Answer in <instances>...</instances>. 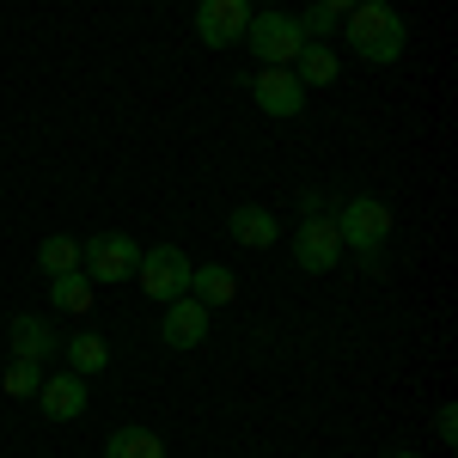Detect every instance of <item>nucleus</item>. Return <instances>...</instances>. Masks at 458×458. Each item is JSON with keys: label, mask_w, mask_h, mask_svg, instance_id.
Returning <instances> with one entry per match:
<instances>
[{"label": "nucleus", "mask_w": 458, "mask_h": 458, "mask_svg": "<svg viewBox=\"0 0 458 458\" xmlns=\"http://www.w3.org/2000/svg\"><path fill=\"white\" fill-rule=\"evenodd\" d=\"M403 43H410V25L391 13V0H360L349 13V49L360 62H373V68H386L403 55Z\"/></svg>", "instance_id": "1"}, {"label": "nucleus", "mask_w": 458, "mask_h": 458, "mask_svg": "<svg viewBox=\"0 0 458 458\" xmlns=\"http://www.w3.org/2000/svg\"><path fill=\"white\" fill-rule=\"evenodd\" d=\"M159 336H165V349H196L202 336H208V306L202 300H172L165 306V324H159Z\"/></svg>", "instance_id": "10"}, {"label": "nucleus", "mask_w": 458, "mask_h": 458, "mask_svg": "<svg viewBox=\"0 0 458 458\" xmlns=\"http://www.w3.org/2000/svg\"><path fill=\"white\" fill-rule=\"evenodd\" d=\"M239 293V276L233 269H220V263H208V269H196L190 276V300H202V306H226Z\"/></svg>", "instance_id": "16"}, {"label": "nucleus", "mask_w": 458, "mask_h": 458, "mask_svg": "<svg viewBox=\"0 0 458 458\" xmlns=\"http://www.w3.org/2000/svg\"><path fill=\"white\" fill-rule=\"evenodd\" d=\"M386 458H422V453H410V446H391V453Z\"/></svg>", "instance_id": "23"}, {"label": "nucleus", "mask_w": 458, "mask_h": 458, "mask_svg": "<svg viewBox=\"0 0 458 458\" xmlns=\"http://www.w3.org/2000/svg\"><path fill=\"white\" fill-rule=\"evenodd\" d=\"M62 349H68V373H80V379H92V373L110 367V343L98 336V330H80V336H68Z\"/></svg>", "instance_id": "13"}, {"label": "nucleus", "mask_w": 458, "mask_h": 458, "mask_svg": "<svg viewBox=\"0 0 458 458\" xmlns=\"http://www.w3.org/2000/svg\"><path fill=\"white\" fill-rule=\"evenodd\" d=\"M293 80H300L306 92H312V86H330V80H336V55H330L324 43H306V49L293 55Z\"/></svg>", "instance_id": "17"}, {"label": "nucleus", "mask_w": 458, "mask_h": 458, "mask_svg": "<svg viewBox=\"0 0 458 458\" xmlns=\"http://www.w3.org/2000/svg\"><path fill=\"white\" fill-rule=\"evenodd\" d=\"M293 263H300L306 276H330V269L343 263V233H336L330 214H306V220H300V233H293Z\"/></svg>", "instance_id": "6"}, {"label": "nucleus", "mask_w": 458, "mask_h": 458, "mask_svg": "<svg viewBox=\"0 0 458 458\" xmlns=\"http://www.w3.org/2000/svg\"><path fill=\"white\" fill-rule=\"evenodd\" d=\"M250 98L263 116H300L306 110V86L293 80V68H263L250 80Z\"/></svg>", "instance_id": "8"}, {"label": "nucleus", "mask_w": 458, "mask_h": 458, "mask_svg": "<svg viewBox=\"0 0 458 458\" xmlns=\"http://www.w3.org/2000/svg\"><path fill=\"white\" fill-rule=\"evenodd\" d=\"M336 233H343V250H360L367 263L379 257V245L391 239V208L379 196H354L349 208L336 214Z\"/></svg>", "instance_id": "4"}, {"label": "nucleus", "mask_w": 458, "mask_h": 458, "mask_svg": "<svg viewBox=\"0 0 458 458\" xmlns=\"http://www.w3.org/2000/svg\"><path fill=\"white\" fill-rule=\"evenodd\" d=\"M318 6H330V13H336V19H343V13H354V6H360V0H318Z\"/></svg>", "instance_id": "22"}, {"label": "nucleus", "mask_w": 458, "mask_h": 458, "mask_svg": "<svg viewBox=\"0 0 458 458\" xmlns=\"http://www.w3.org/2000/svg\"><path fill=\"white\" fill-rule=\"evenodd\" d=\"M37 269H43V276H68V269H80V239H68V233L43 239V245H37Z\"/></svg>", "instance_id": "18"}, {"label": "nucleus", "mask_w": 458, "mask_h": 458, "mask_svg": "<svg viewBox=\"0 0 458 458\" xmlns=\"http://www.w3.org/2000/svg\"><path fill=\"white\" fill-rule=\"evenodd\" d=\"M49 306L68 318H86L92 312V282H86V269H68V276H49Z\"/></svg>", "instance_id": "14"}, {"label": "nucleus", "mask_w": 458, "mask_h": 458, "mask_svg": "<svg viewBox=\"0 0 458 458\" xmlns=\"http://www.w3.org/2000/svg\"><path fill=\"white\" fill-rule=\"evenodd\" d=\"M135 263H141V245H135L129 233H92V239L80 245V269H86V282H129Z\"/></svg>", "instance_id": "5"}, {"label": "nucleus", "mask_w": 458, "mask_h": 458, "mask_svg": "<svg viewBox=\"0 0 458 458\" xmlns=\"http://www.w3.org/2000/svg\"><path fill=\"white\" fill-rule=\"evenodd\" d=\"M336 25H343V19H336V13H330V6H306V13H300V31H306V43H324V37L336 31Z\"/></svg>", "instance_id": "20"}, {"label": "nucleus", "mask_w": 458, "mask_h": 458, "mask_svg": "<svg viewBox=\"0 0 458 458\" xmlns=\"http://www.w3.org/2000/svg\"><path fill=\"white\" fill-rule=\"evenodd\" d=\"M226 233H233L245 250H269L276 245V214L257 208V202H239V208L226 214Z\"/></svg>", "instance_id": "12"}, {"label": "nucleus", "mask_w": 458, "mask_h": 458, "mask_svg": "<svg viewBox=\"0 0 458 458\" xmlns=\"http://www.w3.org/2000/svg\"><path fill=\"white\" fill-rule=\"evenodd\" d=\"M6 330H13V360H37V367H43L49 354L62 349V336L49 330V318H31V312H19L13 324H6Z\"/></svg>", "instance_id": "11"}, {"label": "nucleus", "mask_w": 458, "mask_h": 458, "mask_svg": "<svg viewBox=\"0 0 458 458\" xmlns=\"http://www.w3.org/2000/svg\"><path fill=\"white\" fill-rule=\"evenodd\" d=\"M37 403H43L49 422H80L86 403H92V391H86L80 373H62V379H43V386H37Z\"/></svg>", "instance_id": "9"}, {"label": "nucleus", "mask_w": 458, "mask_h": 458, "mask_svg": "<svg viewBox=\"0 0 458 458\" xmlns=\"http://www.w3.org/2000/svg\"><path fill=\"white\" fill-rule=\"evenodd\" d=\"M105 458H165V440L153 428H116L105 440Z\"/></svg>", "instance_id": "15"}, {"label": "nucleus", "mask_w": 458, "mask_h": 458, "mask_svg": "<svg viewBox=\"0 0 458 458\" xmlns=\"http://www.w3.org/2000/svg\"><path fill=\"white\" fill-rule=\"evenodd\" d=\"M245 25H250V0H196V37H202V49L245 43Z\"/></svg>", "instance_id": "7"}, {"label": "nucleus", "mask_w": 458, "mask_h": 458, "mask_svg": "<svg viewBox=\"0 0 458 458\" xmlns=\"http://www.w3.org/2000/svg\"><path fill=\"white\" fill-rule=\"evenodd\" d=\"M190 276H196V263H190L177 245H153V250H141V263H135L141 293H147V300H159V306L183 300V293H190Z\"/></svg>", "instance_id": "3"}, {"label": "nucleus", "mask_w": 458, "mask_h": 458, "mask_svg": "<svg viewBox=\"0 0 458 458\" xmlns=\"http://www.w3.org/2000/svg\"><path fill=\"white\" fill-rule=\"evenodd\" d=\"M434 434H440V446H453V440H458V410H453V403H440V416H434Z\"/></svg>", "instance_id": "21"}, {"label": "nucleus", "mask_w": 458, "mask_h": 458, "mask_svg": "<svg viewBox=\"0 0 458 458\" xmlns=\"http://www.w3.org/2000/svg\"><path fill=\"white\" fill-rule=\"evenodd\" d=\"M245 49L263 62V68H293V55L306 49V31H300V19L293 13H250L245 25Z\"/></svg>", "instance_id": "2"}, {"label": "nucleus", "mask_w": 458, "mask_h": 458, "mask_svg": "<svg viewBox=\"0 0 458 458\" xmlns=\"http://www.w3.org/2000/svg\"><path fill=\"white\" fill-rule=\"evenodd\" d=\"M0 386H6V397H37V386H43V367H37V360H13Z\"/></svg>", "instance_id": "19"}]
</instances>
